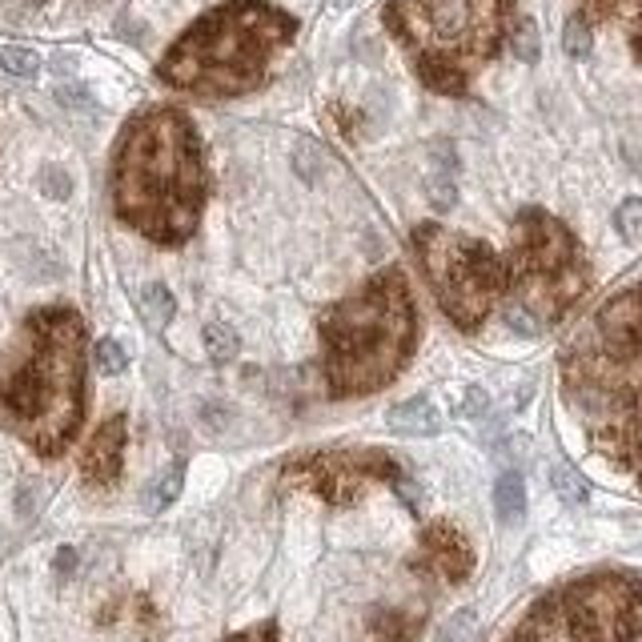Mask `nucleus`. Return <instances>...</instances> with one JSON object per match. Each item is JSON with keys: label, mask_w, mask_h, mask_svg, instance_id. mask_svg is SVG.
<instances>
[{"label": "nucleus", "mask_w": 642, "mask_h": 642, "mask_svg": "<svg viewBox=\"0 0 642 642\" xmlns=\"http://www.w3.org/2000/svg\"><path fill=\"white\" fill-rule=\"evenodd\" d=\"M113 209L153 245H181L197 233L209 169L189 113L153 105L137 113L113 149Z\"/></svg>", "instance_id": "f257e3e1"}, {"label": "nucleus", "mask_w": 642, "mask_h": 642, "mask_svg": "<svg viewBox=\"0 0 642 642\" xmlns=\"http://www.w3.org/2000/svg\"><path fill=\"white\" fill-rule=\"evenodd\" d=\"M85 342L73 305H41L0 366V430L41 458H61L85 422Z\"/></svg>", "instance_id": "f03ea898"}, {"label": "nucleus", "mask_w": 642, "mask_h": 642, "mask_svg": "<svg viewBox=\"0 0 642 642\" xmlns=\"http://www.w3.org/2000/svg\"><path fill=\"white\" fill-rule=\"evenodd\" d=\"M562 394L598 454L642 470V285L614 293L566 346Z\"/></svg>", "instance_id": "7ed1b4c3"}, {"label": "nucleus", "mask_w": 642, "mask_h": 642, "mask_svg": "<svg viewBox=\"0 0 642 642\" xmlns=\"http://www.w3.org/2000/svg\"><path fill=\"white\" fill-rule=\"evenodd\" d=\"M297 37V21L269 0H225L193 21L161 57L157 77L193 97L225 101L265 85L273 57Z\"/></svg>", "instance_id": "20e7f679"}, {"label": "nucleus", "mask_w": 642, "mask_h": 642, "mask_svg": "<svg viewBox=\"0 0 642 642\" xmlns=\"http://www.w3.org/2000/svg\"><path fill=\"white\" fill-rule=\"evenodd\" d=\"M418 309L402 269L374 273L358 293L321 313V366L334 398L378 394L410 362Z\"/></svg>", "instance_id": "39448f33"}, {"label": "nucleus", "mask_w": 642, "mask_h": 642, "mask_svg": "<svg viewBox=\"0 0 642 642\" xmlns=\"http://www.w3.org/2000/svg\"><path fill=\"white\" fill-rule=\"evenodd\" d=\"M382 21L434 93L462 97L478 69L502 53L514 0H390Z\"/></svg>", "instance_id": "423d86ee"}, {"label": "nucleus", "mask_w": 642, "mask_h": 642, "mask_svg": "<svg viewBox=\"0 0 642 642\" xmlns=\"http://www.w3.org/2000/svg\"><path fill=\"white\" fill-rule=\"evenodd\" d=\"M506 269V326L522 338L562 321L590 289V261L578 237L546 209H522L510 229Z\"/></svg>", "instance_id": "0eeeda50"}, {"label": "nucleus", "mask_w": 642, "mask_h": 642, "mask_svg": "<svg viewBox=\"0 0 642 642\" xmlns=\"http://www.w3.org/2000/svg\"><path fill=\"white\" fill-rule=\"evenodd\" d=\"M414 253L442 313L458 330H478L506 293L502 257L478 237L426 221L414 229Z\"/></svg>", "instance_id": "6e6552de"}, {"label": "nucleus", "mask_w": 642, "mask_h": 642, "mask_svg": "<svg viewBox=\"0 0 642 642\" xmlns=\"http://www.w3.org/2000/svg\"><path fill=\"white\" fill-rule=\"evenodd\" d=\"M558 626L570 642H638L642 578L630 570H594L554 594Z\"/></svg>", "instance_id": "1a4fd4ad"}, {"label": "nucleus", "mask_w": 642, "mask_h": 642, "mask_svg": "<svg viewBox=\"0 0 642 642\" xmlns=\"http://www.w3.org/2000/svg\"><path fill=\"white\" fill-rule=\"evenodd\" d=\"M374 482H402V466L382 450H309L281 466L285 490L317 494L330 506H354Z\"/></svg>", "instance_id": "9d476101"}, {"label": "nucleus", "mask_w": 642, "mask_h": 642, "mask_svg": "<svg viewBox=\"0 0 642 642\" xmlns=\"http://www.w3.org/2000/svg\"><path fill=\"white\" fill-rule=\"evenodd\" d=\"M414 574L422 578H434V582H466L474 574V546L466 542V534L450 522H430L422 534H418V550L410 558Z\"/></svg>", "instance_id": "9b49d317"}, {"label": "nucleus", "mask_w": 642, "mask_h": 642, "mask_svg": "<svg viewBox=\"0 0 642 642\" xmlns=\"http://www.w3.org/2000/svg\"><path fill=\"white\" fill-rule=\"evenodd\" d=\"M125 442H129V422L117 414V418H105L97 426V434L89 438L85 454H81V478L85 486L93 490H113L121 482V470H125Z\"/></svg>", "instance_id": "f8f14e48"}, {"label": "nucleus", "mask_w": 642, "mask_h": 642, "mask_svg": "<svg viewBox=\"0 0 642 642\" xmlns=\"http://www.w3.org/2000/svg\"><path fill=\"white\" fill-rule=\"evenodd\" d=\"M586 21H606V25H618L634 49V57L642 61V0H578Z\"/></svg>", "instance_id": "ddd939ff"}, {"label": "nucleus", "mask_w": 642, "mask_h": 642, "mask_svg": "<svg viewBox=\"0 0 642 642\" xmlns=\"http://www.w3.org/2000/svg\"><path fill=\"white\" fill-rule=\"evenodd\" d=\"M422 634V614L402 610V606H382L370 618V638L374 642H418Z\"/></svg>", "instance_id": "4468645a"}, {"label": "nucleus", "mask_w": 642, "mask_h": 642, "mask_svg": "<svg viewBox=\"0 0 642 642\" xmlns=\"http://www.w3.org/2000/svg\"><path fill=\"white\" fill-rule=\"evenodd\" d=\"M386 422H390V430H398V434H418V438L442 430V414H438V406H434L430 398H410V402L394 406V410L386 414Z\"/></svg>", "instance_id": "2eb2a0df"}, {"label": "nucleus", "mask_w": 642, "mask_h": 642, "mask_svg": "<svg viewBox=\"0 0 642 642\" xmlns=\"http://www.w3.org/2000/svg\"><path fill=\"white\" fill-rule=\"evenodd\" d=\"M554 634H558V602L554 594H546L526 610V618L502 642H554Z\"/></svg>", "instance_id": "dca6fc26"}, {"label": "nucleus", "mask_w": 642, "mask_h": 642, "mask_svg": "<svg viewBox=\"0 0 642 642\" xmlns=\"http://www.w3.org/2000/svg\"><path fill=\"white\" fill-rule=\"evenodd\" d=\"M494 514H498L502 526L522 522V514H526V482H522L518 470H506L498 478V486H494Z\"/></svg>", "instance_id": "f3484780"}, {"label": "nucleus", "mask_w": 642, "mask_h": 642, "mask_svg": "<svg viewBox=\"0 0 642 642\" xmlns=\"http://www.w3.org/2000/svg\"><path fill=\"white\" fill-rule=\"evenodd\" d=\"M434 177H430V201L438 209H450L454 197H458V185H454V153L450 145H434Z\"/></svg>", "instance_id": "a211bd4d"}, {"label": "nucleus", "mask_w": 642, "mask_h": 642, "mask_svg": "<svg viewBox=\"0 0 642 642\" xmlns=\"http://www.w3.org/2000/svg\"><path fill=\"white\" fill-rule=\"evenodd\" d=\"M173 309H177V301H173V293H169L161 281H149V285L141 289V313H145V321H149L153 330H165V326H169Z\"/></svg>", "instance_id": "6ab92c4d"}, {"label": "nucleus", "mask_w": 642, "mask_h": 642, "mask_svg": "<svg viewBox=\"0 0 642 642\" xmlns=\"http://www.w3.org/2000/svg\"><path fill=\"white\" fill-rule=\"evenodd\" d=\"M181 486H185V462H173V466L145 490V510H149V514H161L169 502H177Z\"/></svg>", "instance_id": "aec40b11"}, {"label": "nucleus", "mask_w": 642, "mask_h": 642, "mask_svg": "<svg viewBox=\"0 0 642 642\" xmlns=\"http://www.w3.org/2000/svg\"><path fill=\"white\" fill-rule=\"evenodd\" d=\"M550 486H554V494H558L562 502H570V506H582V502L590 498L586 478H582L570 462H554V466H550Z\"/></svg>", "instance_id": "412c9836"}, {"label": "nucleus", "mask_w": 642, "mask_h": 642, "mask_svg": "<svg viewBox=\"0 0 642 642\" xmlns=\"http://www.w3.org/2000/svg\"><path fill=\"white\" fill-rule=\"evenodd\" d=\"M205 350L217 366H229L237 354H241V338L233 326H221V321H213V326H205Z\"/></svg>", "instance_id": "4be33fe9"}, {"label": "nucleus", "mask_w": 642, "mask_h": 642, "mask_svg": "<svg viewBox=\"0 0 642 642\" xmlns=\"http://www.w3.org/2000/svg\"><path fill=\"white\" fill-rule=\"evenodd\" d=\"M0 65H5L13 77H37L41 73V57L25 45H5L0 49Z\"/></svg>", "instance_id": "5701e85b"}, {"label": "nucleus", "mask_w": 642, "mask_h": 642, "mask_svg": "<svg viewBox=\"0 0 642 642\" xmlns=\"http://www.w3.org/2000/svg\"><path fill=\"white\" fill-rule=\"evenodd\" d=\"M93 358H97V370H101V374H125V370H129V354H125V346H121L117 338H101L97 350H93Z\"/></svg>", "instance_id": "b1692460"}, {"label": "nucleus", "mask_w": 642, "mask_h": 642, "mask_svg": "<svg viewBox=\"0 0 642 642\" xmlns=\"http://www.w3.org/2000/svg\"><path fill=\"white\" fill-rule=\"evenodd\" d=\"M510 45H514V53H518L526 65H534V61H538V29H534V21H530V17L514 21V29H510Z\"/></svg>", "instance_id": "393cba45"}, {"label": "nucleus", "mask_w": 642, "mask_h": 642, "mask_svg": "<svg viewBox=\"0 0 642 642\" xmlns=\"http://www.w3.org/2000/svg\"><path fill=\"white\" fill-rule=\"evenodd\" d=\"M562 45H566V53H570L574 61H582V57L590 53V45H594L590 21H586V17H570V21H566V33H562Z\"/></svg>", "instance_id": "a878e982"}, {"label": "nucleus", "mask_w": 642, "mask_h": 642, "mask_svg": "<svg viewBox=\"0 0 642 642\" xmlns=\"http://www.w3.org/2000/svg\"><path fill=\"white\" fill-rule=\"evenodd\" d=\"M614 225L626 241H642V197H626L614 213Z\"/></svg>", "instance_id": "bb28decb"}, {"label": "nucleus", "mask_w": 642, "mask_h": 642, "mask_svg": "<svg viewBox=\"0 0 642 642\" xmlns=\"http://www.w3.org/2000/svg\"><path fill=\"white\" fill-rule=\"evenodd\" d=\"M474 626H478L474 610H458V614H450L446 626L438 630V642H470V638H474Z\"/></svg>", "instance_id": "cd10ccee"}, {"label": "nucleus", "mask_w": 642, "mask_h": 642, "mask_svg": "<svg viewBox=\"0 0 642 642\" xmlns=\"http://www.w3.org/2000/svg\"><path fill=\"white\" fill-rule=\"evenodd\" d=\"M225 642H277V626L273 622H257V626H249V630H241V634H233Z\"/></svg>", "instance_id": "c85d7f7f"}, {"label": "nucleus", "mask_w": 642, "mask_h": 642, "mask_svg": "<svg viewBox=\"0 0 642 642\" xmlns=\"http://www.w3.org/2000/svg\"><path fill=\"white\" fill-rule=\"evenodd\" d=\"M45 189L49 197H69V177L61 169H45Z\"/></svg>", "instance_id": "c756f323"}, {"label": "nucleus", "mask_w": 642, "mask_h": 642, "mask_svg": "<svg viewBox=\"0 0 642 642\" xmlns=\"http://www.w3.org/2000/svg\"><path fill=\"white\" fill-rule=\"evenodd\" d=\"M73 566H77V554L65 546V550L57 554V574H61V578H69V570H73Z\"/></svg>", "instance_id": "7c9ffc66"}, {"label": "nucleus", "mask_w": 642, "mask_h": 642, "mask_svg": "<svg viewBox=\"0 0 642 642\" xmlns=\"http://www.w3.org/2000/svg\"><path fill=\"white\" fill-rule=\"evenodd\" d=\"M29 5H49V0H29Z\"/></svg>", "instance_id": "2f4dec72"}, {"label": "nucleus", "mask_w": 642, "mask_h": 642, "mask_svg": "<svg viewBox=\"0 0 642 642\" xmlns=\"http://www.w3.org/2000/svg\"><path fill=\"white\" fill-rule=\"evenodd\" d=\"M638 478H642V470H638Z\"/></svg>", "instance_id": "473e14b6"}]
</instances>
